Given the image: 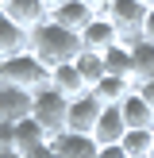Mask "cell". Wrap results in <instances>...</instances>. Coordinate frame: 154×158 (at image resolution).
I'll list each match as a JSON object with an SVG mask.
<instances>
[{
    "mask_svg": "<svg viewBox=\"0 0 154 158\" xmlns=\"http://www.w3.org/2000/svg\"><path fill=\"white\" fill-rule=\"evenodd\" d=\"M27 50L35 54L43 66L58 69V66H66V62H77V54H81V35L58 27L54 19H46L43 27L31 31V46H27Z\"/></svg>",
    "mask_w": 154,
    "mask_h": 158,
    "instance_id": "1",
    "label": "cell"
},
{
    "mask_svg": "<svg viewBox=\"0 0 154 158\" xmlns=\"http://www.w3.org/2000/svg\"><path fill=\"white\" fill-rule=\"evenodd\" d=\"M0 85H15V89L38 93V89L50 85V66H43L31 50H23V54H15V58L0 62Z\"/></svg>",
    "mask_w": 154,
    "mask_h": 158,
    "instance_id": "2",
    "label": "cell"
},
{
    "mask_svg": "<svg viewBox=\"0 0 154 158\" xmlns=\"http://www.w3.org/2000/svg\"><path fill=\"white\" fill-rule=\"evenodd\" d=\"M100 15H108V19L116 23V31H120V43H123V46H135L139 39H143L146 4H139V0H108V8H104Z\"/></svg>",
    "mask_w": 154,
    "mask_h": 158,
    "instance_id": "3",
    "label": "cell"
},
{
    "mask_svg": "<svg viewBox=\"0 0 154 158\" xmlns=\"http://www.w3.org/2000/svg\"><path fill=\"white\" fill-rule=\"evenodd\" d=\"M35 116L38 123H43L46 127V135H62V131H66V116H69V100L62 97L58 89H54V85H46V89H38L35 93Z\"/></svg>",
    "mask_w": 154,
    "mask_h": 158,
    "instance_id": "4",
    "label": "cell"
},
{
    "mask_svg": "<svg viewBox=\"0 0 154 158\" xmlns=\"http://www.w3.org/2000/svg\"><path fill=\"white\" fill-rule=\"evenodd\" d=\"M100 112H104V104H100L92 93H85V97L69 100V116H66V131H77V135H92V127H96Z\"/></svg>",
    "mask_w": 154,
    "mask_h": 158,
    "instance_id": "5",
    "label": "cell"
},
{
    "mask_svg": "<svg viewBox=\"0 0 154 158\" xmlns=\"http://www.w3.org/2000/svg\"><path fill=\"white\" fill-rule=\"evenodd\" d=\"M35 112V93L15 89V85H0V123H19Z\"/></svg>",
    "mask_w": 154,
    "mask_h": 158,
    "instance_id": "6",
    "label": "cell"
},
{
    "mask_svg": "<svg viewBox=\"0 0 154 158\" xmlns=\"http://www.w3.org/2000/svg\"><path fill=\"white\" fill-rule=\"evenodd\" d=\"M50 19L58 23V27L77 31V35H81V31L89 27L92 19H96V12H92L85 0H62V4H54V8H50Z\"/></svg>",
    "mask_w": 154,
    "mask_h": 158,
    "instance_id": "7",
    "label": "cell"
},
{
    "mask_svg": "<svg viewBox=\"0 0 154 158\" xmlns=\"http://www.w3.org/2000/svg\"><path fill=\"white\" fill-rule=\"evenodd\" d=\"M54 147V158H96L100 154V143L92 135H77V131H62V135L50 139Z\"/></svg>",
    "mask_w": 154,
    "mask_h": 158,
    "instance_id": "8",
    "label": "cell"
},
{
    "mask_svg": "<svg viewBox=\"0 0 154 158\" xmlns=\"http://www.w3.org/2000/svg\"><path fill=\"white\" fill-rule=\"evenodd\" d=\"M116 43H120V31H116V23L108 19V15H96V19L81 31V50L104 54V50H112Z\"/></svg>",
    "mask_w": 154,
    "mask_h": 158,
    "instance_id": "9",
    "label": "cell"
},
{
    "mask_svg": "<svg viewBox=\"0 0 154 158\" xmlns=\"http://www.w3.org/2000/svg\"><path fill=\"white\" fill-rule=\"evenodd\" d=\"M120 112H123L127 131H154V104H150V100H146L139 89L120 104Z\"/></svg>",
    "mask_w": 154,
    "mask_h": 158,
    "instance_id": "10",
    "label": "cell"
},
{
    "mask_svg": "<svg viewBox=\"0 0 154 158\" xmlns=\"http://www.w3.org/2000/svg\"><path fill=\"white\" fill-rule=\"evenodd\" d=\"M4 12H8V19H15L23 31H35V27H43V23L50 19V4H46V0H12Z\"/></svg>",
    "mask_w": 154,
    "mask_h": 158,
    "instance_id": "11",
    "label": "cell"
},
{
    "mask_svg": "<svg viewBox=\"0 0 154 158\" xmlns=\"http://www.w3.org/2000/svg\"><path fill=\"white\" fill-rule=\"evenodd\" d=\"M123 135H127V123H123L120 104H104L96 127H92V139H96L100 147H112V143H123Z\"/></svg>",
    "mask_w": 154,
    "mask_h": 158,
    "instance_id": "12",
    "label": "cell"
},
{
    "mask_svg": "<svg viewBox=\"0 0 154 158\" xmlns=\"http://www.w3.org/2000/svg\"><path fill=\"white\" fill-rule=\"evenodd\" d=\"M31 46V31H23L15 19H8V12H0V62L15 58Z\"/></svg>",
    "mask_w": 154,
    "mask_h": 158,
    "instance_id": "13",
    "label": "cell"
},
{
    "mask_svg": "<svg viewBox=\"0 0 154 158\" xmlns=\"http://www.w3.org/2000/svg\"><path fill=\"white\" fill-rule=\"evenodd\" d=\"M50 85H54V89H58L66 100H77V97H85V93H89V85H85V77L77 73L73 62H66V66L50 69Z\"/></svg>",
    "mask_w": 154,
    "mask_h": 158,
    "instance_id": "14",
    "label": "cell"
},
{
    "mask_svg": "<svg viewBox=\"0 0 154 158\" xmlns=\"http://www.w3.org/2000/svg\"><path fill=\"white\" fill-rule=\"evenodd\" d=\"M89 93L100 100V104H123V100L135 93V81H127V77H112V73H108L104 81H100L96 89H89Z\"/></svg>",
    "mask_w": 154,
    "mask_h": 158,
    "instance_id": "15",
    "label": "cell"
},
{
    "mask_svg": "<svg viewBox=\"0 0 154 158\" xmlns=\"http://www.w3.org/2000/svg\"><path fill=\"white\" fill-rule=\"evenodd\" d=\"M131 58H135V89L146 81H154V43L150 39H139L131 46Z\"/></svg>",
    "mask_w": 154,
    "mask_h": 158,
    "instance_id": "16",
    "label": "cell"
},
{
    "mask_svg": "<svg viewBox=\"0 0 154 158\" xmlns=\"http://www.w3.org/2000/svg\"><path fill=\"white\" fill-rule=\"evenodd\" d=\"M77 73L85 77V85H89V89H96L100 81H104L108 77V66H104V54H92V50H81L77 54Z\"/></svg>",
    "mask_w": 154,
    "mask_h": 158,
    "instance_id": "17",
    "label": "cell"
},
{
    "mask_svg": "<svg viewBox=\"0 0 154 158\" xmlns=\"http://www.w3.org/2000/svg\"><path fill=\"white\" fill-rule=\"evenodd\" d=\"M38 143H50V135H46V127L35 120V116H27V120H19L15 123V151H31V147H38Z\"/></svg>",
    "mask_w": 154,
    "mask_h": 158,
    "instance_id": "18",
    "label": "cell"
},
{
    "mask_svg": "<svg viewBox=\"0 0 154 158\" xmlns=\"http://www.w3.org/2000/svg\"><path fill=\"white\" fill-rule=\"evenodd\" d=\"M104 66L112 77H127V81H135V58H131V46L116 43L112 50H104Z\"/></svg>",
    "mask_w": 154,
    "mask_h": 158,
    "instance_id": "19",
    "label": "cell"
},
{
    "mask_svg": "<svg viewBox=\"0 0 154 158\" xmlns=\"http://www.w3.org/2000/svg\"><path fill=\"white\" fill-rule=\"evenodd\" d=\"M120 147L127 151V158H143V154H150V147H154V131H127Z\"/></svg>",
    "mask_w": 154,
    "mask_h": 158,
    "instance_id": "20",
    "label": "cell"
},
{
    "mask_svg": "<svg viewBox=\"0 0 154 158\" xmlns=\"http://www.w3.org/2000/svg\"><path fill=\"white\" fill-rule=\"evenodd\" d=\"M23 158H54V147L38 143V147H31V151H23Z\"/></svg>",
    "mask_w": 154,
    "mask_h": 158,
    "instance_id": "21",
    "label": "cell"
},
{
    "mask_svg": "<svg viewBox=\"0 0 154 158\" xmlns=\"http://www.w3.org/2000/svg\"><path fill=\"white\" fill-rule=\"evenodd\" d=\"M96 158H127V151H123L120 143H112V147H100V154Z\"/></svg>",
    "mask_w": 154,
    "mask_h": 158,
    "instance_id": "22",
    "label": "cell"
},
{
    "mask_svg": "<svg viewBox=\"0 0 154 158\" xmlns=\"http://www.w3.org/2000/svg\"><path fill=\"white\" fill-rule=\"evenodd\" d=\"M143 39L154 43V8H146V23H143Z\"/></svg>",
    "mask_w": 154,
    "mask_h": 158,
    "instance_id": "23",
    "label": "cell"
},
{
    "mask_svg": "<svg viewBox=\"0 0 154 158\" xmlns=\"http://www.w3.org/2000/svg\"><path fill=\"white\" fill-rule=\"evenodd\" d=\"M139 93H143V97H146V100H150V104H154V81H146V85H139Z\"/></svg>",
    "mask_w": 154,
    "mask_h": 158,
    "instance_id": "24",
    "label": "cell"
},
{
    "mask_svg": "<svg viewBox=\"0 0 154 158\" xmlns=\"http://www.w3.org/2000/svg\"><path fill=\"white\" fill-rule=\"evenodd\" d=\"M85 4H89V8H92V12H96V15H100V12H104V8H108V0H85Z\"/></svg>",
    "mask_w": 154,
    "mask_h": 158,
    "instance_id": "25",
    "label": "cell"
},
{
    "mask_svg": "<svg viewBox=\"0 0 154 158\" xmlns=\"http://www.w3.org/2000/svg\"><path fill=\"white\" fill-rule=\"evenodd\" d=\"M0 158H23V154L15 151V147H8V151H0Z\"/></svg>",
    "mask_w": 154,
    "mask_h": 158,
    "instance_id": "26",
    "label": "cell"
},
{
    "mask_svg": "<svg viewBox=\"0 0 154 158\" xmlns=\"http://www.w3.org/2000/svg\"><path fill=\"white\" fill-rule=\"evenodd\" d=\"M8 4H12V0H0V12H4V8H8Z\"/></svg>",
    "mask_w": 154,
    "mask_h": 158,
    "instance_id": "27",
    "label": "cell"
},
{
    "mask_svg": "<svg viewBox=\"0 0 154 158\" xmlns=\"http://www.w3.org/2000/svg\"><path fill=\"white\" fill-rule=\"evenodd\" d=\"M139 4H146V8H154V0H139Z\"/></svg>",
    "mask_w": 154,
    "mask_h": 158,
    "instance_id": "28",
    "label": "cell"
},
{
    "mask_svg": "<svg viewBox=\"0 0 154 158\" xmlns=\"http://www.w3.org/2000/svg\"><path fill=\"white\" fill-rule=\"evenodd\" d=\"M46 4H50V8H54V4H62V0H46Z\"/></svg>",
    "mask_w": 154,
    "mask_h": 158,
    "instance_id": "29",
    "label": "cell"
},
{
    "mask_svg": "<svg viewBox=\"0 0 154 158\" xmlns=\"http://www.w3.org/2000/svg\"><path fill=\"white\" fill-rule=\"evenodd\" d=\"M150 158H154V147H150Z\"/></svg>",
    "mask_w": 154,
    "mask_h": 158,
    "instance_id": "30",
    "label": "cell"
},
{
    "mask_svg": "<svg viewBox=\"0 0 154 158\" xmlns=\"http://www.w3.org/2000/svg\"><path fill=\"white\" fill-rule=\"evenodd\" d=\"M143 158H150V154H143Z\"/></svg>",
    "mask_w": 154,
    "mask_h": 158,
    "instance_id": "31",
    "label": "cell"
}]
</instances>
